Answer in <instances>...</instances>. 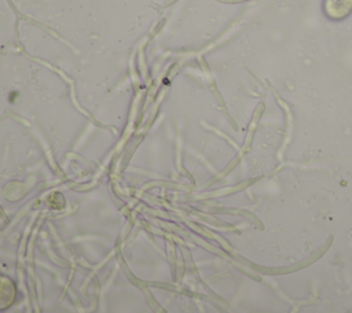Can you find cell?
Wrapping results in <instances>:
<instances>
[{
    "mask_svg": "<svg viewBox=\"0 0 352 313\" xmlns=\"http://www.w3.org/2000/svg\"><path fill=\"white\" fill-rule=\"evenodd\" d=\"M322 10L330 21H344L352 14V0H323Z\"/></svg>",
    "mask_w": 352,
    "mask_h": 313,
    "instance_id": "obj_1",
    "label": "cell"
},
{
    "mask_svg": "<svg viewBox=\"0 0 352 313\" xmlns=\"http://www.w3.org/2000/svg\"><path fill=\"white\" fill-rule=\"evenodd\" d=\"M16 299V286L7 277L0 275V310L8 309Z\"/></svg>",
    "mask_w": 352,
    "mask_h": 313,
    "instance_id": "obj_2",
    "label": "cell"
}]
</instances>
